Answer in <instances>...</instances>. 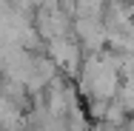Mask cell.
<instances>
[{
  "mask_svg": "<svg viewBox=\"0 0 134 131\" xmlns=\"http://www.w3.org/2000/svg\"><path fill=\"white\" fill-rule=\"evenodd\" d=\"M3 86H6V74H3V69H0V94H3Z\"/></svg>",
  "mask_w": 134,
  "mask_h": 131,
  "instance_id": "obj_1",
  "label": "cell"
}]
</instances>
